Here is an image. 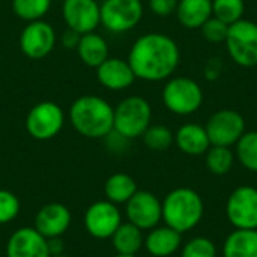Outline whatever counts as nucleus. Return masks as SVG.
Wrapping results in <instances>:
<instances>
[{
	"mask_svg": "<svg viewBox=\"0 0 257 257\" xmlns=\"http://www.w3.org/2000/svg\"><path fill=\"white\" fill-rule=\"evenodd\" d=\"M47 245H48L50 256H56V254H62L63 253V241H62L60 236L47 238Z\"/></svg>",
	"mask_w": 257,
	"mask_h": 257,
	"instance_id": "37",
	"label": "nucleus"
},
{
	"mask_svg": "<svg viewBox=\"0 0 257 257\" xmlns=\"http://www.w3.org/2000/svg\"><path fill=\"white\" fill-rule=\"evenodd\" d=\"M164 107L178 116H190L203 104V90L190 77H173L163 87Z\"/></svg>",
	"mask_w": 257,
	"mask_h": 257,
	"instance_id": "5",
	"label": "nucleus"
},
{
	"mask_svg": "<svg viewBox=\"0 0 257 257\" xmlns=\"http://www.w3.org/2000/svg\"><path fill=\"white\" fill-rule=\"evenodd\" d=\"M80 38L81 35L77 33L75 30L72 29H66L62 35V45L66 48V50H77L78 47V42H80Z\"/></svg>",
	"mask_w": 257,
	"mask_h": 257,
	"instance_id": "36",
	"label": "nucleus"
},
{
	"mask_svg": "<svg viewBox=\"0 0 257 257\" xmlns=\"http://www.w3.org/2000/svg\"><path fill=\"white\" fill-rule=\"evenodd\" d=\"M113 257H137V256H125V254H116V256Z\"/></svg>",
	"mask_w": 257,
	"mask_h": 257,
	"instance_id": "39",
	"label": "nucleus"
},
{
	"mask_svg": "<svg viewBox=\"0 0 257 257\" xmlns=\"http://www.w3.org/2000/svg\"><path fill=\"white\" fill-rule=\"evenodd\" d=\"M146 251L154 257H172L182 247V233L169 226H157L145 236Z\"/></svg>",
	"mask_w": 257,
	"mask_h": 257,
	"instance_id": "18",
	"label": "nucleus"
},
{
	"mask_svg": "<svg viewBox=\"0 0 257 257\" xmlns=\"http://www.w3.org/2000/svg\"><path fill=\"white\" fill-rule=\"evenodd\" d=\"M50 257H69V256H66V254H63V253H62V254H56V256H50Z\"/></svg>",
	"mask_w": 257,
	"mask_h": 257,
	"instance_id": "38",
	"label": "nucleus"
},
{
	"mask_svg": "<svg viewBox=\"0 0 257 257\" xmlns=\"http://www.w3.org/2000/svg\"><path fill=\"white\" fill-rule=\"evenodd\" d=\"M65 125V113L53 101L35 104L26 117V130L36 140H50L56 137Z\"/></svg>",
	"mask_w": 257,
	"mask_h": 257,
	"instance_id": "8",
	"label": "nucleus"
},
{
	"mask_svg": "<svg viewBox=\"0 0 257 257\" xmlns=\"http://www.w3.org/2000/svg\"><path fill=\"white\" fill-rule=\"evenodd\" d=\"M96 78L102 87L119 92L133 86L136 75L128 60L120 57H108L96 68Z\"/></svg>",
	"mask_w": 257,
	"mask_h": 257,
	"instance_id": "16",
	"label": "nucleus"
},
{
	"mask_svg": "<svg viewBox=\"0 0 257 257\" xmlns=\"http://www.w3.org/2000/svg\"><path fill=\"white\" fill-rule=\"evenodd\" d=\"M226 217L235 229L257 230V188L241 185L226 202Z\"/></svg>",
	"mask_w": 257,
	"mask_h": 257,
	"instance_id": "10",
	"label": "nucleus"
},
{
	"mask_svg": "<svg viewBox=\"0 0 257 257\" xmlns=\"http://www.w3.org/2000/svg\"><path fill=\"white\" fill-rule=\"evenodd\" d=\"M175 143L178 149L190 157L205 155L211 148V142L205 126L199 123H185L175 134Z\"/></svg>",
	"mask_w": 257,
	"mask_h": 257,
	"instance_id": "19",
	"label": "nucleus"
},
{
	"mask_svg": "<svg viewBox=\"0 0 257 257\" xmlns=\"http://www.w3.org/2000/svg\"><path fill=\"white\" fill-rule=\"evenodd\" d=\"M161 206L164 224L182 235L196 229L205 214V203L200 194L190 187L172 190L161 202Z\"/></svg>",
	"mask_w": 257,
	"mask_h": 257,
	"instance_id": "3",
	"label": "nucleus"
},
{
	"mask_svg": "<svg viewBox=\"0 0 257 257\" xmlns=\"http://www.w3.org/2000/svg\"><path fill=\"white\" fill-rule=\"evenodd\" d=\"M142 139L151 151H166L173 145L175 134L166 125H149Z\"/></svg>",
	"mask_w": 257,
	"mask_h": 257,
	"instance_id": "29",
	"label": "nucleus"
},
{
	"mask_svg": "<svg viewBox=\"0 0 257 257\" xmlns=\"http://www.w3.org/2000/svg\"><path fill=\"white\" fill-rule=\"evenodd\" d=\"M20 214V200L18 197L8 191L0 188V224L11 223L17 218Z\"/></svg>",
	"mask_w": 257,
	"mask_h": 257,
	"instance_id": "31",
	"label": "nucleus"
},
{
	"mask_svg": "<svg viewBox=\"0 0 257 257\" xmlns=\"http://www.w3.org/2000/svg\"><path fill=\"white\" fill-rule=\"evenodd\" d=\"M203 38L211 42V44H221L226 41L227 38V32H229V24L223 23L221 20L215 18L214 15L200 27Z\"/></svg>",
	"mask_w": 257,
	"mask_h": 257,
	"instance_id": "32",
	"label": "nucleus"
},
{
	"mask_svg": "<svg viewBox=\"0 0 257 257\" xmlns=\"http://www.w3.org/2000/svg\"><path fill=\"white\" fill-rule=\"evenodd\" d=\"M152 120V107L148 99L139 95L126 96L114 107L113 130L130 140L139 139L149 128Z\"/></svg>",
	"mask_w": 257,
	"mask_h": 257,
	"instance_id": "4",
	"label": "nucleus"
},
{
	"mask_svg": "<svg viewBox=\"0 0 257 257\" xmlns=\"http://www.w3.org/2000/svg\"><path fill=\"white\" fill-rule=\"evenodd\" d=\"M51 3L53 0H12V11L18 18L32 23L42 20L48 14Z\"/></svg>",
	"mask_w": 257,
	"mask_h": 257,
	"instance_id": "27",
	"label": "nucleus"
},
{
	"mask_svg": "<svg viewBox=\"0 0 257 257\" xmlns=\"http://www.w3.org/2000/svg\"><path fill=\"white\" fill-rule=\"evenodd\" d=\"M126 60L136 78L155 83L173 75L181 62V51L169 35L151 32L134 41Z\"/></svg>",
	"mask_w": 257,
	"mask_h": 257,
	"instance_id": "1",
	"label": "nucleus"
},
{
	"mask_svg": "<svg viewBox=\"0 0 257 257\" xmlns=\"http://www.w3.org/2000/svg\"><path fill=\"white\" fill-rule=\"evenodd\" d=\"M56 45L54 27L44 21H32L20 33V50L29 59H44L48 56Z\"/></svg>",
	"mask_w": 257,
	"mask_h": 257,
	"instance_id": "13",
	"label": "nucleus"
},
{
	"mask_svg": "<svg viewBox=\"0 0 257 257\" xmlns=\"http://www.w3.org/2000/svg\"><path fill=\"white\" fill-rule=\"evenodd\" d=\"M224 44L236 65L242 68L257 66V23L242 18L230 24Z\"/></svg>",
	"mask_w": 257,
	"mask_h": 257,
	"instance_id": "6",
	"label": "nucleus"
},
{
	"mask_svg": "<svg viewBox=\"0 0 257 257\" xmlns=\"http://www.w3.org/2000/svg\"><path fill=\"white\" fill-rule=\"evenodd\" d=\"M99 8L101 24L111 33H126L143 18L142 0H104Z\"/></svg>",
	"mask_w": 257,
	"mask_h": 257,
	"instance_id": "7",
	"label": "nucleus"
},
{
	"mask_svg": "<svg viewBox=\"0 0 257 257\" xmlns=\"http://www.w3.org/2000/svg\"><path fill=\"white\" fill-rule=\"evenodd\" d=\"M205 130L212 146L232 148L245 133V120L241 113L221 108L209 116Z\"/></svg>",
	"mask_w": 257,
	"mask_h": 257,
	"instance_id": "9",
	"label": "nucleus"
},
{
	"mask_svg": "<svg viewBox=\"0 0 257 257\" xmlns=\"http://www.w3.org/2000/svg\"><path fill=\"white\" fill-rule=\"evenodd\" d=\"M176 17L185 29H200L212 17V0H179Z\"/></svg>",
	"mask_w": 257,
	"mask_h": 257,
	"instance_id": "20",
	"label": "nucleus"
},
{
	"mask_svg": "<svg viewBox=\"0 0 257 257\" xmlns=\"http://www.w3.org/2000/svg\"><path fill=\"white\" fill-rule=\"evenodd\" d=\"M235 158L238 163L257 173V131H245L235 145Z\"/></svg>",
	"mask_w": 257,
	"mask_h": 257,
	"instance_id": "26",
	"label": "nucleus"
},
{
	"mask_svg": "<svg viewBox=\"0 0 257 257\" xmlns=\"http://www.w3.org/2000/svg\"><path fill=\"white\" fill-rule=\"evenodd\" d=\"M69 120L74 130L87 139H104L114 122V107L96 95L78 96L69 108Z\"/></svg>",
	"mask_w": 257,
	"mask_h": 257,
	"instance_id": "2",
	"label": "nucleus"
},
{
	"mask_svg": "<svg viewBox=\"0 0 257 257\" xmlns=\"http://www.w3.org/2000/svg\"><path fill=\"white\" fill-rule=\"evenodd\" d=\"M56 2H62V3H63V2H65V0H56Z\"/></svg>",
	"mask_w": 257,
	"mask_h": 257,
	"instance_id": "40",
	"label": "nucleus"
},
{
	"mask_svg": "<svg viewBox=\"0 0 257 257\" xmlns=\"http://www.w3.org/2000/svg\"><path fill=\"white\" fill-rule=\"evenodd\" d=\"M244 12V0H212V15L229 26L242 20Z\"/></svg>",
	"mask_w": 257,
	"mask_h": 257,
	"instance_id": "28",
	"label": "nucleus"
},
{
	"mask_svg": "<svg viewBox=\"0 0 257 257\" xmlns=\"http://www.w3.org/2000/svg\"><path fill=\"white\" fill-rule=\"evenodd\" d=\"M77 54L86 66L98 68L110 57V50L104 36L98 35L96 32H90L81 35L77 47Z\"/></svg>",
	"mask_w": 257,
	"mask_h": 257,
	"instance_id": "21",
	"label": "nucleus"
},
{
	"mask_svg": "<svg viewBox=\"0 0 257 257\" xmlns=\"http://www.w3.org/2000/svg\"><path fill=\"white\" fill-rule=\"evenodd\" d=\"M181 257H217V245L206 236H194L182 244Z\"/></svg>",
	"mask_w": 257,
	"mask_h": 257,
	"instance_id": "30",
	"label": "nucleus"
},
{
	"mask_svg": "<svg viewBox=\"0 0 257 257\" xmlns=\"http://www.w3.org/2000/svg\"><path fill=\"white\" fill-rule=\"evenodd\" d=\"M122 224V214L117 205L105 200L92 203L84 212V227L95 239H110Z\"/></svg>",
	"mask_w": 257,
	"mask_h": 257,
	"instance_id": "11",
	"label": "nucleus"
},
{
	"mask_svg": "<svg viewBox=\"0 0 257 257\" xmlns=\"http://www.w3.org/2000/svg\"><path fill=\"white\" fill-rule=\"evenodd\" d=\"M137 193V184L126 173H114L104 184L105 199L114 205H125Z\"/></svg>",
	"mask_w": 257,
	"mask_h": 257,
	"instance_id": "24",
	"label": "nucleus"
},
{
	"mask_svg": "<svg viewBox=\"0 0 257 257\" xmlns=\"http://www.w3.org/2000/svg\"><path fill=\"white\" fill-rule=\"evenodd\" d=\"M223 257H257L256 229H235L223 244Z\"/></svg>",
	"mask_w": 257,
	"mask_h": 257,
	"instance_id": "22",
	"label": "nucleus"
},
{
	"mask_svg": "<svg viewBox=\"0 0 257 257\" xmlns=\"http://www.w3.org/2000/svg\"><path fill=\"white\" fill-rule=\"evenodd\" d=\"M62 15L68 29L80 35L95 32L101 24V8L96 0H65Z\"/></svg>",
	"mask_w": 257,
	"mask_h": 257,
	"instance_id": "14",
	"label": "nucleus"
},
{
	"mask_svg": "<svg viewBox=\"0 0 257 257\" xmlns=\"http://www.w3.org/2000/svg\"><path fill=\"white\" fill-rule=\"evenodd\" d=\"M221 71H223V62L221 59L218 57H212L206 62L205 65V69H203V74H205V78L208 81H217L221 75Z\"/></svg>",
	"mask_w": 257,
	"mask_h": 257,
	"instance_id": "35",
	"label": "nucleus"
},
{
	"mask_svg": "<svg viewBox=\"0 0 257 257\" xmlns=\"http://www.w3.org/2000/svg\"><path fill=\"white\" fill-rule=\"evenodd\" d=\"M206 169L217 176L227 175L235 164V154L227 146H212L205 154Z\"/></svg>",
	"mask_w": 257,
	"mask_h": 257,
	"instance_id": "25",
	"label": "nucleus"
},
{
	"mask_svg": "<svg viewBox=\"0 0 257 257\" xmlns=\"http://www.w3.org/2000/svg\"><path fill=\"white\" fill-rule=\"evenodd\" d=\"M125 214L131 224L142 230H151L163 221L161 200L151 191L137 190L125 203Z\"/></svg>",
	"mask_w": 257,
	"mask_h": 257,
	"instance_id": "12",
	"label": "nucleus"
},
{
	"mask_svg": "<svg viewBox=\"0 0 257 257\" xmlns=\"http://www.w3.org/2000/svg\"><path fill=\"white\" fill-rule=\"evenodd\" d=\"M179 0H148L149 9L157 17H170L176 12Z\"/></svg>",
	"mask_w": 257,
	"mask_h": 257,
	"instance_id": "34",
	"label": "nucleus"
},
{
	"mask_svg": "<svg viewBox=\"0 0 257 257\" xmlns=\"http://www.w3.org/2000/svg\"><path fill=\"white\" fill-rule=\"evenodd\" d=\"M110 239L113 242L116 254L137 256V253L145 245L143 230L139 229L137 226L131 224L130 221L128 223H122Z\"/></svg>",
	"mask_w": 257,
	"mask_h": 257,
	"instance_id": "23",
	"label": "nucleus"
},
{
	"mask_svg": "<svg viewBox=\"0 0 257 257\" xmlns=\"http://www.w3.org/2000/svg\"><path fill=\"white\" fill-rule=\"evenodd\" d=\"M6 257H50L47 238L35 227H21L9 236Z\"/></svg>",
	"mask_w": 257,
	"mask_h": 257,
	"instance_id": "15",
	"label": "nucleus"
},
{
	"mask_svg": "<svg viewBox=\"0 0 257 257\" xmlns=\"http://www.w3.org/2000/svg\"><path fill=\"white\" fill-rule=\"evenodd\" d=\"M71 226V211L62 203L42 206L35 217V229L45 238L62 236Z\"/></svg>",
	"mask_w": 257,
	"mask_h": 257,
	"instance_id": "17",
	"label": "nucleus"
},
{
	"mask_svg": "<svg viewBox=\"0 0 257 257\" xmlns=\"http://www.w3.org/2000/svg\"><path fill=\"white\" fill-rule=\"evenodd\" d=\"M102 140H104L107 151H110L111 154H123L130 148V142H131L130 139H126L116 130H111Z\"/></svg>",
	"mask_w": 257,
	"mask_h": 257,
	"instance_id": "33",
	"label": "nucleus"
}]
</instances>
